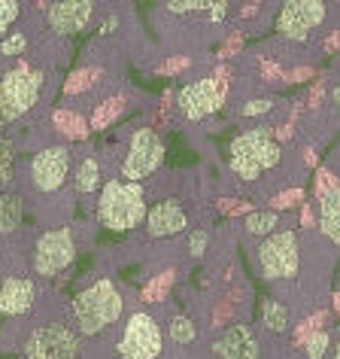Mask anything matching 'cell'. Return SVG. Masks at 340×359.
<instances>
[{"label":"cell","instance_id":"18","mask_svg":"<svg viewBox=\"0 0 340 359\" xmlns=\"http://www.w3.org/2000/svg\"><path fill=\"white\" fill-rule=\"evenodd\" d=\"M52 128H55L64 140H73V143H83L92 131V125L79 110H70V107H58L52 110Z\"/></svg>","mask_w":340,"mask_h":359},{"label":"cell","instance_id":"31","mask_svg":"<svg viewBox=\"0 0 340 359\" xmlns=\"http://www.w3.org/2000/svg\"><path fill=\"white\" fill-rule=\"evenodd\" d=\"M304 204V189L301 186H289V189H283L280 195H271L267 198V208L271 210H295Z\"/></svg>","mask_w":340,"mask_h":359},{"label":"cell","instance_id":"26","mask_svg":"<svg viewBox=\"0 0 340 359\" xmlns=\"http://www.w3.org/2000/svg\"><path fill=\"white\" fill-rule=\"evenodd\" d=\"M170 19H204L213 0H161Z\"/></svg>","mask_w":340,"mask_h":359},{"label":"cell","instance_id":"32","mask_svg":"<svg viewBox=\"0 0 340 359\" xmlns=\"http://www.w3.org/2000/svg\"><path fill=\"white\" fill-rule=\"evenodd\" d=\"M328 347H331V332L328 329H316L307 341H304V356L307 359H325Z\"/></svg>","mask_w":340,"mask_h":359},{"label":"cell","instance_id":"7","mask_svg":"<svg viewBox=\"0 0 340 359\" xmlns=\"http://www.w3.org/2000/svg\"><path fill=\"white\" fill-rule=\"evenodd\" d=\"M70 168H73V152L67 143H52L31 156L28 183L37 195H58L67 186Z\"/></svg>","mask_w":340,"mask_h":359},{"label":"cell","instance_id":"35","mask_svg":"<svg viewBox=\"0 0 340 359\" xmlns=\"http://www.w3.org/2000/svg\"><path fill=\"white\" fill-rule=\"evenodd\" d=\"M325 323H328V313L325 311H316L313 313V317H307L301 323L298 329H295V335H292V344H298V347H304V341H307L313 332L316 329H325Z\"/></svg>","mask_w":340,"mask_h":359},{"label":"cell","instance_id":"25","mask_svg":"<svg viewBox=\"0 0 340 359\" xmlns=\"http://www.w3.org/2000/svg\"><path fill=\"white\" fill-rule=\"evenodd\" d=\"M246 235L249 238H267L271 231L280 229V210H249L246 213V222H243Z\"/></svg>","mask_w":340,"mask_h":359},{"label":"cell","instance_id":"33","mask_svg":"<svg viewBox=\"0 0 340 359\" xmlns=\"http://www.w3.org/2000/svg\"><path fill=\"white\" fill-rule=\"evenodd\" d=\"M334 189H340V180L331 168H319L316 170V180H313V198L322 201L325 195H331Z\"/></svg>","mask_w":340,"mask_h":359},{"label":"cell","instance_id":"29","mask_svg":"<svg viewBox=\"0 0 340 359\" xmlns=\"http://www.w3.org/2000/svg\"><path fill=\"white\" fill-rule=\"evenodd\" d=\"M276 113V97L264 95V97H253L240 107V119H271Z\"/></svg>","mask_w":340,"mask_h":359},{"label":"cell","instance_id":"30","mask_svg":"<svg viewBox=\"0 0 340 359\" xmlns=\"http://www.w3.org/2000/svg\"><path fill=\"white\" fill-rule=\"evenodd\" d=\"M243 49H246V31H228L225 34V40H222V46L216 52V61H231V58H237V55H243Z\"/></svg>","mask_w":340,"mask_h":359},{"label":"cell","instance_id":"44","mask_svg":"<svg viewBox=\"0 0 340 359\" xmlns=\"http://www.w3.org/2000/svg\"><path fill=\"white\" fill-rule=\"evenodd\" d=\"M301 229H316V217H313V204L310 201L301 204Z\"/></svg>","mask_w":340,"mask_h":359},{"label":"cell","instance_id":"17","mask_svg":"<svg viewBox=\"0 0 340 359\" xmlns=\"http://www.w3.org/2000/svg\"><path fill=\"white\" fill-rule=\"evenodd\" d=\"M104 186V168H101V158L97 156H83L73 165V192L76 195H94L101 192Z\"/></svg>","mask_w":340,"mask_h":359},{"label":"cell","instance_id":"19","mask_svg":"<svg viewBox=\"0 0 340 359\" xmlns=\"http://www.w3.org/2000/svg\"><path fill=\"white\" fill-rule=\"evenodd\" d=\"M101 86H104V70L92 67V65H83V67H76L73 74L67 76V83H64L61 92H64L67 97H83V95L97 92Z\"/></svg>","mask_w":340,"mask_h":359},{"label":"cell","instance_id":"4","mask_svg":"<svg viewBox=\"0 0 340 359\" xmlns=\"http://www.w3.org/2000/svg\"><path fill=\"white\" fill-rule=\"evenodd\" d=\"M49 74L40 67H31V61L19 58V65L0 74V116L10 122H19L37 110Z\"/></svg>","mask_w":340,"mask_h":359},{"label":"cell","instance_id":"43","mask_svg":"<svg viewBox=\"0 0 340 359\" xmlns=\"http://www.w3.org/2000/svg\"><path fill=\"white\" fill-rule=\"evenodd\" d=\"M322 97H325V83H316V86L310 88V97H307V101H310V110H319V107H322Z\"/></svg>","mask_w":340,"mask_h":359},{"label":"cell","instance_id":"46","mask_svg":"<svg viewBox=\"0 0 340 359\" xmlns=\"http://www.w3.org/2000/svg\"><path fill=\"white\" fill-rule=\"evenodd\" d=\"M331 97H334V101H337V104H340V83H337V86H334V88H331Z\"/></svg>","mask_w":340,"mask_h":359},{"label":"cell","instance_id":"23","mask_svg":"<svg viewBox=\"0 0 340 359\" xmlns=\"http://www.w3.org/2000/svg\"><path fill=\"white\" fill-rule=\"evenodd\" d=\"M258 317H262L264 332H271V335H285V332H289L292 317H289V308H285L283 302H276V299H262Z\"/></svg>","mask_w":340,"mask_h":359},{"label":"cell","instance_id":"5","mask_svg":"<svg viewBox=\"0 0 340 359\" xmlns=\"http://www.w3.org/2000/svg\"><path fill=\"white\" fill-rule=\"evenodd\" d=\"M331 19L328 0H283L276 13V37L292 46H307Z\"/></svg>","mask_w":340,"mask_h":359},{"label":"cell","instance_id":"34","mask_svg":"<svg viewBox=\"0 0 340 359\" xmlns=\"http://www.w3.org/2000/svg\"><path fill=\"white\" fill-rule=\"evenodd\" d=\"M22 0H0V40L13 31V25L22 19Z\"/></svg>","mask_w":340,"mask_h":359},{"label":"cell","instance_id":"16","mask_svg":"<svg viewBox=\"0 0 340 359\" xmlns=\"http://www.w3.org/2000/svg\"><path fill=\"white\" fill-rule=\"evenodd\" d=\"M34 302H37V283L31 277L15 274L0 280V313L3 317H22L34 308Z\"/></svg>","mask_w":340,"mask_h":359},{"label":"cell","instance_id":"11","mask_svg":"<svg viewBox=\"0 0 340 359\" xmlns=\"http://www.w3.org/2000/svg\"><path fill=\"white\" fill-rule=\"evenodd\" d=\"M76 262V238L73 229H49L34 244V271L40 277H55Z\"/></svg>","mask_w":340,"mask_h":359},{"label":"cell","instance_id":"1","mask_svg":"<svg viewBox=\"0 0 340 359\" xmlns=\"http://www.w3.org/2000/svg\"><path fill=\"white\" fill-rule=\"evenodd\" d=\"M283 161V143L271 125H253L240 131L228 147V168L240 183L255 186L267 170H276Z\"/></svg>","mask_w":340,"mask_h":359},{"label":"cell","instance_id":"27","mask_svg":"<svg viewBox=\"0 0 340 359\" xmlns=\"http://www.w3.org/2000/svg\"><path fill=\"white\" fill-rule=\"evenodd\" d=\"M167 335L173 344L185 347V344H194V341H198V326H194L192 317L176 313V317H170V323H167Z\"/></svg>","mask_w":340,"mask_h":359},{"label":"cell","instance_id":"41","mask_svg":"<svg viewBox=\"0 0 340 359\" xmlns=\"http://www.w3.org/2000/svg\"><path fill=\"white\" fill-rule=\"evenodd\" d=\"M207 244H210V231L207 229H194L189 235V253L194 259H201L204 253H207Z\"/></svg>","mask_w":340,"mask_h":359},{"label":"cell","instance_id":"2","mask_svg":"<svg viewBox=\"0 0 340 359\" xmlns=\"http://www.w3.org/2000/svg\"><path fill=\"white\" fill-rule=\"evenodd\" d=\"M97 219L110 231H131L146 222V189L134 180H104L97 195Z\"/></svg>","mask_w":340,"mask_h":359},{"label":"cell","instance_id":"15","mask_svg":"<svg viewBox=\"0 0 340 359\" xmlns=\"http://www.w3.org/2000/svg\"><path fill=\"white\" fill-rule=\"evenodd\" d=\"M213 359H258V341L246 323H231L213 344Z\"/></svg>","mask_w":340,"mask_h":359},{"label":"cell","instance_id":"8","mask_svg":"<svg viewBox=\"0 0 340 359\" xmlns=\"http://www.w3.org/2000/svg\"><path fill=\"white\" fill-rule=\"evenodd\" d=\"M22 359H79V332L64 320L40 323L24 338Z\"/></svg>","mask_w":340,"mask_h":359},{"label":"cell","instance_id":"24","mask_svg":"<svg viewBox=\"0 0 340 359\" xmlns=\"http://www.w3.org/2000/svg\"><path fill=\"white\" fill-rule=\"evenodd\" d=\"M173 283H176V271L173 268H167V271H161L155 274L152 280L140 290V302L143 304H161L170 295V290H173Z\"/></svg>","mask_w":340,"mask_h":359},{"label":"cell","instance_id":"22","mask_svg":"<svg viewBox=\"0 0 340 359\" xmlns=\"http://www.w3.org/2000/svg\"><path fill=\"white\" fill-rule=\"evenodd\" d=\"M24 219V198L19 192H0V235H13Z\"/></svg>","mask_w":340,"mask_h":359},{"label":"cell","instance_id":"47","mask_svg":"<svg viewBox=\"0 0 340 359\" xmlns=\"http://www.w3.org/2000/svg\"><path fill=\"white\" fill-rule=\"evenodd\" d=\"M334 313H337V317H340V292L334 295Z\"/></svg>","mask_w":340,"mask_h":359},{"label":"cell","instance_id":"10","mask_svg":"<svg viewBox=\"0 0 340 359\" xmlns=\"http://www.w3.org/2000/svg\"><path fill=\"white\" fill-rule=\"evenodd\" d=\"M164 161V140L158 137L155 128L143 125L131 134L128 140V156L122 158L119 165V177L122 180H134V183H143L146 177H152Z\"/></svg>","mask_w":340,"mask_h":359},{"label":"cell","instance_id":"13","mask_svg":"<svg viewBox=\"0 0 340 359\" xmlns=\"http://www.w3.org/2000/svg\"><path fill=\"white\" fill-rule=\"evenodd\" d=\"M122 359H158L161 356V326L146 311H137L128 317L122 338H119Z\"/></svg>","mask_w":340,"mask_h":359},{"label":"cell","instance_id":"38","mask_svg":"<svg viewBox=\"0 0 340 359\" xmlns=\"http://www.w3.org/2000/svg\"><path fill=\"white\" fill-rule=\"evenodd\" d=\"M262 13H264V0H240L237 4V19L240 22L262 19Z\"/></svg>","mask_w":340,"mask_h":359},{"label":"cell","instance_id":"9","mask_svg":"<svg viewBox=\"0 0 340 359\" xmlns=\"http://www.w3.org/2000/svg\"><path fill=\"white\" fill-rule=\"evenodd\" d=\"M231 95V83L219 76H201L194 83H185L176 92V110L185 122H204L207 116L219 113Z\"/></svg>","mask_w":340,"mask_h":359},{"label":"cell","instance_id":"39","mask_svg":"<svg viewBox=\"0 0 340 359\" xmlns=\"http://www.w3.org/2000/svg\"><path fill=\"white\" fill-rule=\"evenodd\" d=\"M228 10H231V0H213L207 6V13H204V22L207 25H222L228 19Z\"/></svg>","mask_w":340,"mask_h":359},{"label":"cell","instance_id":"42","mask_svg":"<svg viewBox=\"0 0 340 359\" xmlns=\"http://www.w3.org/2000/svg\"><path fill=\"white\" fill-rule=\"evenodd\" d=\"M322 52H325V55H337L340 52V28L325 34V40H322Z\"/></svg>","mask_w":340,"mask_h":359},{"label":"cell","instance_id":"21","mask_svg":"<svg viewBox=\"0 0 340 359\" xmlns=\"http://www.w3.org/2000/svg\"><path fill=\"white\" fill-rule=\"evenodd\" d=\"M319 231L331 244H340V189L319 201Z\"/></svg>","mask_w":340,"mask_h":359},{"label":"cell","instance_id":"28","mask_svg":"<svg viewBox=\"0 0 340 359\" xmlns=\"http://www.w3.org/2000/svg\"><path fill=\"white\" fill-rule=\"evenodd\" d=\"M15 180V143L0 134V189H10Z\"/></svg>","mask_w":340,"mask_h":359},{"label":"cell","instance_id":"40","mask_svg":"<svg viewBox=\"0 0 340 359\" xmlns=\"http://www.w3.org/2000/svg\"><path fill=\"white\" fill-rule=\"evenodd\" d=\"M316 76V70H313L310 65H295V67H285V76L283 83L285 86H298V83H307V79Z\"/></svg>","mask_w":340,"mask_h":359},{"label":"cell","instance_id":"37","mask_svg":"<svg viewBox=\"0 0 340 359\" xmlns=\"http://www.w3.org/2000/svg\"><path fill=\"white\" fill-rule=\"evenodd\" d=\"M216 210L222 217H243V213L253 210V204L243 198H216Z\"/></svg>","mask_w":340,"mask_h":359},{"label":"cell","instance_id":"12","mask_svg":"<svg viewBox=\"0 0 340 359\" xmlns=\"http://www.w3.org/2000/svg\"><path fill=\"white\" fill-rule=\"evenodd\" d=\"M94 15H97V0H49L43 22H46V31L52 37L67 40L83 34L94 22Z\"/></svg>","mask_w":340,"mask_h":359},{"label":"cell","instance_id":"14","mask_svg":"<svg viewBox=\"0 0 340 359\" xmlns=\"http://www.w3.org/2000/svg\"><path fill=\"white\" fill-rule=\"evenodd\" d=\"M185 229H189V217H185L183 204L176 198H164L146 210L149 238H173V235H183Z\"/></svg>","mask_w":340,"mask_h":359},{"label":"cell","instance_id":"6","mask_svg":"<svg viewBox=\"0 0 340 359\" xmlns=\"http://www.w3.org/2000/svg\"><path fill=\"white\" fill-rule=\"evenodd\" d=\"M255 256H258L262 277L267 283L295 280L298 271H301V238H298V231H292V229L271 231L267 238H262Z\"/></svg>","mask_w":340,"mask_h":359},{"label":"cell","instance_id":"48","mask_svg":"<svg viewBox=\"0 0 340 359\" xmlns=\"http://www.w3.org/2000/svg\"><path fill=\"white\" fill-rule=\"evenodd\" d=\"M331 359H340V338H337V347H334V353H331Z\"/></svg>","mask_w":340,"mask_h":359},{"label":"cell","instance_id":"20","mask_svg":"<svg viewBox=\"0 0 340 359\" xmlns=\"http://www.w3.org/2000/svg\"><path fill=\"white\" fill-rule=\"evenodd\" d=\"M125 110H128V95H106L94 104V113L88 119V125H92V131H106Z\"/></svg>","mask_w":340,"mask_h":359},{"label":"cell","instance_id":"3","mask_svg":"<svg viewBox=\"0 0 340 359\" xmlns=\"http://www.w3.org/2000/svg\"><path fill=\"white\" fill-rule=\"evenodd\" d=\"M125 311V299L122 292L115 290L113 280H97L85 290H79L70 302V313H73L76 332L85 338L97 335V332L110 329L113 323H119Z\"/></svg>","mask_w":340,"mask_h":359},{"label":"cell","instance_id":"45","mask_svg":"<svg viewBox=\"0 0 340 359\" xmlns=\"http://www.w3.org/2000/svg\"><path fill=\"white\" fill-rule=\"evenodd\" d=\"M304 165H307V168H316V165H319V152L313 149V147L304 149Z\"/></svg>","mask_w":340,"mask_h":359},{"label":"cell","instance_id":"36","mask_svg":"<svg viewBox=\"0 0 340 359\" xmlns=\"http://www.w3.org/2000/svg\"><path fill=\"white\" fill-rule=\"evenodd\" d=\"M192 65H194V58H189V55H170L155 67V74L158 76H176V74H185Z\"/></svg>","mask_w":340,"mask_h":359},{"label":"cell","instance_id":"49","mask_svg":"<svg viewBox=\"0 0 340 359\" xmlns=\"http://www.w3.org/2000/svg\"><path fill=\"white\" fill-rule=\"evenodd\" d=\"M6 128V119H3V116H0V131H3Z\"/></svg>","mask_w":340,"mask_h":359}]
</instances>
